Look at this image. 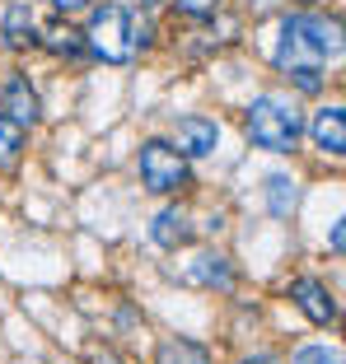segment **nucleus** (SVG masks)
I'll return each instance as SVG.
<instances>
[{
    "instance_id": "1",
    "label": "nucleus",
    "mask_w": 346,
    "mask_h": 364,
    "mask_svg": "<svg viewBox=\"0 0 346 364\" xmlns=\"http://www.w3.org/2000/svg\"><path fill=\"white\" fill-rule=\"evenodd\" d=\"M342 56V23L323 14H290L281 23V47H276V70L314 94L323 85V61Z\"/></svg>"
},
{
    "instance_id": "2",
    "label": "nucleus",
    "mask_w": 346,
    "mask_h": 364,
    "mask_svg": "<svg viewBox=\"0 0 346 364\" xmlns=\"http://www.w3.org/2000/svg\"><path fill=\"white\" fill-rule=\"evenodd\" d=\"M85 33V52H94L108 65H127L131 56L145 47V23H136V14L127 5H98Z\"/></svg>"
},
{
    "instance_id": "3",
    "label": "nucleus",
    "mask_w": 346,
    "mask_h": 364,
    "mask_svg": "<svg viewBox=\"0 0 346 364\" xmlns=\"http://www.w3.org/2000/svg\"><path fill=\"white\" fill-rule=\"evenodd\" d=\"M243 127H248V140L253 145H262V150L271 154H290L295 145H300V112H295L290 103H281V98H258V103L243 112Z\"/></svg>"
},
{
    "instance_id": "4",
    "label": "nucleus",
    "mask_w": 346,
    "mask_h": 364,
    "mask_svg": "<svg viewBox=\"0 0 346 364\" xmlns=\"http://www.w3.org/2000/svg\"><path fill=\"white\" fill-rule=\"evenodd\" d=\"M141 182L150 192L169 196V192H183L187 187V159L173 150L169 140H150L141 150Z\"/></svg>"
},
{
    "instance_id": "5",
    "label": "nucleus",
    "mask_w": 346,
    "mask_h": 364,
    "mask_svg": "<svg viewBox=\"0 0 346 364\" xmlns=\"http://www.w3.org/2000/svg\"><path fill=\"white\" fill-rule=\"evenodd\" d=\"M173 145H178L183 159H201V154H211L220 145V127H216V122H206V117H183V122H178Z\"/></svg>"
},
{
    "instance_id": "6",
    "label": "nucleus",
    "mask_w": 346,
    "mask_h": 364,
    "mask_svg": "<svg viewBox=\"0 0 346 364\" xmlns=\"http://www.w3.org/2000/svg\"><path fill=\"white\" fill-rule=\"evenodd\" d=\"M290 299L300 304V313L309 322H318V327H327V322L337 318V304H332V294H327V285H318V280H309V276H300L290 285Z\"/></svg>"
},
{
    "instance_id": "7",
    "label": "nucleus",
    "mask_w": 346,
    "mask_h": 364,
    "mask_svg": "<svg viewBox=\"0 0 346 364\" xmlns=\"http://www.w3.org/2000/svg\"><path fill=\"white\" fill-rule=\"evenodd\" d=\"M0 107H5V117L19 122V127H33V122H38V94L28 89L23 75H10L0 85Z\"/></svg>"
},
{
    "instance_id": "8",
    "label": "nucleus",
    "mask_w": 346,
    "mask_h": 364,
    "mask_svg": "<svg viewBox=\"0 0 346 364\" xmlns=\"http://www.w3.org/2000/svg\"><path fill=\"white\" fill-rule=\"evenodd\" d=\"M0 33H5V47H14V52L33 47V43H38L33 10H28V5H10V10H5V19H0Z\"/></svg>"
},
{
    "instance_id": "9",
    "label": "nucleus",
    "mask_w": 346,
    "mask_h": 364,
    "mask_svg": "<svg viewBox=\"0 0 346 364\" xmlns=\"http://www.w3.org/2000/svg\"><path fill=\"white\" fill-rule=\"evenodd\" d=\"M314 140L327 154H346V112L342 107H323L314 117Z\"/></svg>"
},
{
    "instance_id": "10",
    "label": "nucleus",
    "mask_w": 346,
    "mask_h": 364,
    "mask_svg": "<svg viewBox=\"0 0 346 364\" xmlns=\"http://www.w3.org/2000/svg\"><path fill=\"white\" fill-rule=\"evenodd\" d=\"M150 234H154V243H159V247H183L187 238H192V225H187L183 210H159Z\"/></svg>"
},
{
    "instance_id": "11",
    "label": "nucleus",
    "mask_w": 346,
    "mask_h": 364,
    "mask_svg": "<svg viewBox=\"0 0 346 364\" xmlns=\"http://www.w3.org/2000/svg\"><path fill=\"white\" fill-rule=\"evenodd\" d=\"M38 43L56 56H85V33L75 23H52L47 33H38Z\"/></svg>"
},
{
    "instance_id": "12",
    "label": "nucleus",
    "mask_w": 346,
    "mask_h": 364,
    "mask_svg": "<svg viewBox=\"0 0 346 364\" xmlns=\"http://www.w3.org/2000/svg\"><path fill=\"white\" fill-rule=\"evenodd\" d=\"M192 280H196V285L229 289V285H234V271H229V262L220 257V252H201V257H192Z\"/></svg>"
},
{
    "instance_id": "13",
    "label": "nucleus",
    "mask_w": 346,
    "mask_h": 364,
    "mask_svg": "<svg viewBox=\"0 0 346 364\" xmlns=\"http://www.w3.org/2000/svg\"><path fill=\"white\" fill-rule=\"evenodd\" d=\"M154 364H211V355H206V346H196V341H164L159 346V355H154Z\"/></svg>"
},
{
    "instance_id": "14",
    "label": "nucleus",
    "mask_w": 346,
    "mask_h": 364,
    "mask_svg": "<svg viewBox=\"0 0 346 364\" xmlns=\"http://www.w3.org/2000/svg\"><path fill=\"white\" fill-rule=\"evenodd\" d=\"M19 145H23V127L10 122V117H0V164L19 159Z\"/></svg>"
},
{
    "instance_id": "15",
    "label": "nucleus",
    "mask_w": 346,
    "mask_h": 364,
    "mask_svg": "<svg viewBox=\"0 0 346 364\" xmlns=\"http://www.w3.org/2000/svg\"><path fill=\"white\" fill-rule=\"evenodd\" d=\"M290 364H342V355H337L332 346H300V350L290 355Z\"/></svg>"
},
{
    "instance_id": "16",
    "label": "nucleus",
    "mask_w": 346,
    "mask_h": 364,
    "mask_svg": "<svg viewBox=\"0 0 346 364\" xmlns=\"http://www.w3.org/2000/svg\"><path fill=\"white\" fill-rule=\"evenodd\" d=\"M290 205H295V187H290V178H271V210L285 215Z\"/></svg>"
},
{
    "instance_id": "17",
    "label": "nucleus",
    "mask_w": 346,
    "mask_h": 364,
    "mask_svg": "<svg viewBox=\"0 0 346 364\" xmlns=\"http://www.w3.org/2000/svg\"><path fill=\"white\" fill-rule=\"evenodd\" d=\"M216 5H220V0H178V10H183V14H211Z\"/></svg>"
},
{
    "instance_id": "18",
    "label": "nucleus",
    "mask_w": 346,
    "mask_h": 364,
    "mask_svg": "<svg viewBox=\"0 0 346 364\" xmlns=\"http://www.w3.org/2000/svg\"><path fill=\"white\" fill-rule=\"evenodd\" d=\"M52 5H56V10H61V14H75V10H85L89 0H52Z\"/></svg>"
},
{
    "instance_id": "19",
    "label": "nucleus",
    "mask_w": 346,
    "mask_h": 364,
    "mask_svg": "<svg viewBox=\"0 0 346 364\" xmlns=\"http://www.w3.org/2000/svg\"><path fill=\"white\" fill-rule=\"evenodd\" d=\"M94 364H122V355H112V350H98V355H94Z\"/></svg>"
},
{
    "instance_id": "20",
    "label": "nucleus",
    "mask_w": 346,
    "mask_h": 364,
    "mask_svg": "<svg viewBox=\"0 0 346 364\" xmlns=\"http://www.w3.org/2000/svg\"><path fill=\"white\" fill-rule=\"evenodd\" d=\"M243 364H276V360H271V355H248Z\"/></svg>"
},
{
    "instance_id": "21",
    "label": "nucleus",
    "mask_w": 346,
    "mask_h": 364,
    "mask_svg": "<svg viewBox=\"0 0 346 364\" xmlns=\"http://www.w3.org/2000/svg\"><path fill=\"white\" fill-rule=\"evenodd\" d=\"M145 5H159V0H145Z\"/></svg>"
},
{
    "instance_id": "22",
    "label": "nucleus",
    "mask_w": 346,
    "mask_h": 364,
    "mask_svg": "<svg viewBox=\"0 0 346 364\" xmlns=\"http://www.w3.org/2000/svg\"><path fill=\"white\" fill-rule=\"evenodd\" d=\"M300 5H314V0H300Z\"/></svg>"
}]
</instances>
